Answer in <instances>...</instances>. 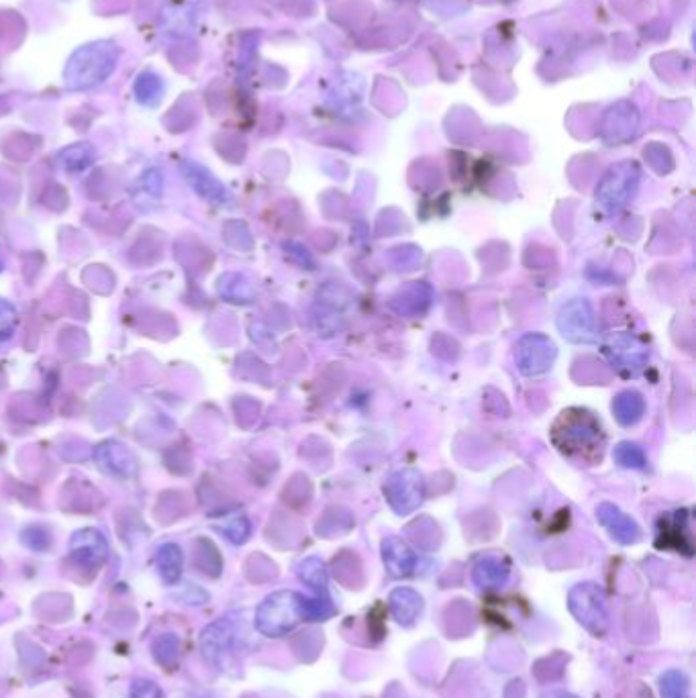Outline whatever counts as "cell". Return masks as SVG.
<instances>
[{
    "instance_id": "cell-1",
    "label": "cell",
    "mask_w": 696,
    "mask_h": 698,
    "mask_svg": "<svg viewBox=\"0 0 696 698\" xmlns=\"http://www.w3.org/2000/svg\"><path fill=\"white\" fill-rule=\"evenodd\" d=\"M121 58L115 41H90L68 58L64 68V84L70 90H90L113 76Z\"/></svg>"
},
{
    "instance_id": "cell-2",
    "label": "cell",
    "mask_w": 696,
    "mask_h": 698,
    "mask_svg": "<svg viewBox=\"0 0 696 698\" xmlns=\"http://www.w3.org/2000/svg\"><path fill=\"white\" fill-rule=\"evenodd\" d=\"M301 598L292 590H278L266 596L256 611V629L266 637L288 635L303 621Z\"/></svg>"
},
{
    "instance_id": "cell-3",
    "label": "cell",
    "mask_w": 696,
    "mask_h": 698,
    "mask_svg": "<svg viewBox=\"0 0 696 698\" xmlns=\"http://www.w3.org/2000/svg\"><path fill=\"white\" fill-rule=\"evenodd\" d=\"M568 609L574 619L594 637L609 631V605L603 588L594 582L576 584L568 592Z\"/></svg>"
},
{
    "instance_id": "cell-4",
    "label": "cell",
    "mask_w": 696,
    "mask_h": 698,
    "mask_svg": "<svg viewBox=\"0 0 696 698\" xmlns=\"http://www.w3.org/2000/svg\"><path fill=\"white\" fill-rule=\"evenodd\" d=\"M639 166L635 162H619L615 164L603 178L599 190H596V201L607 211H619L629 203V198L635 194L639 184Z\"/></svg>"
},
{
    "instance_id": "cell-5",
    "label": "cell",
    "mask_w": 696,
    "mask_h": 698,
    "mask_svg": "<svg viewBox=\"0 0 696 698\" xmlns=\"http://www.w3.org/2000/svg\"><path fill=\"white\" fill-rule=\"evenodd\" d=\"M207 0H162L160 25L164 33L186 39L192 37L203 19Z\"/></svg>"
},
{
    "instance_id": "cell-6",
    "label": "cell",
    "mask_w": 696,
    "mask_h": 698,
    "mask_svg": "<svg viewBox=\"0 0 696 698\" xmlns=\"http://www.w3.org/2000/svg\"><path fill=\"white\" fill-rule=\"evenodd\" d=\"M109 558V541L98 529H80L70 539V562L84 572L94 574Z\"/></svg>"
},
{
    "instance_id": "cell-7",
    "label": "cell",
    "mask_w": 696,
    "mask_h": 698,
    "mask_svg": "<svg viewBox=\"0 0 696 698\" xmlns=\"http://www.w3.org/2000/svg\"><path fill=\"white\" fill-rule=\"evenodd\" d=\"M390 507L399 515H409L423 503L425 484L423 476L415 470L396 472L384 486Z\"/></svg>"
},
{
    "instance_id": "cell-8",
    "label": "cell",
    "mask_w": 696,
    "mask_h": 698,
    "mask_svg": "<svg viewBox=\"0 0 696 698\" xmlns=\"http://www.w3.org/2000/svg\"><path fill=\"white\" fill-rule=\"evenodd\" d=\"M515 358L525 376H539L552 368L556 360V345L545 335L531 333L517 343Z\"/></svg>"
},
{
    "instance_id": "cell-9",
    "label": "cell",
    "mask_w": 696,
    "mask_h": 698,
    "mask_svg": "<svg viewBox=\"0 0 696 698\" xmlns=\"http://www.w3.org/2000/svg\"><path fill=\"white\" fill-rule=\"evenodd\" d=\"M564 431L556 429L554 437L564 435V439H556L560 450L566 454H576L582 450H590L596 445L601 435V425L596 423L588 413H578L572 417V413H564Z\"/></svg>"
},
{
    "instance_id": "cell-10",
    "label": "cell",
    "mask_w": 696,
    "mask_h": 698,
    "mask_svg": "<svg viewBox=\"0 0 696 698\" xmlns=\"http://www.w3.org/2000/svg\"><path fill=\"white\" fill-rule=\"evenodd\" d=\"M558 327L562 335L574 343H590L596 337V323H594V311L588 301L576 298L568 305L562 307L558 315Z\"/></svg>"
},
{
    "instance_id": "cell-11",
    "label": "cell",
    "mask_w": 696,
    "mask_h": 698,
    "mask_svg": "<svg viewBox=\"0 0 696 698\" xmlns=\"http://www.w3.org/2000/svg\"><path fill=\"white\" fill-rule=\"evenodd\" d=\"M235 645V625L229 619H219L207 625L201 633V652L213 666H221Z\"/></svg>"
},
{
    "instance_id": "cell-12",
    "label": "cell",
    "mask_w": 696,
    "mask_h": 698,
    "mask_svg": "<svg viewBox=\"0 0 696 698\" xmlns=\"http://www.w3.org/2000/svg\"><path fill=\"white\" fill-rule=\"evenodd\" d=\"M639 127V111L633 103L621 101L613 105L603 121V137L609 143H623L633 139Z\"/></svg>"
},
{
    "instance_id": "cell-13",
    "label": "cell",
    "mask_w": 696,
    "mask_h": 698,
    "mask_svg": "<svg viewBox=\"0 0 696 698\" xmlns=\"http://www.w3.org/2000/svg\"><path fill=\"white\" fill-rule=\"evenodd\" d=\"M382 562L392 578H409L417 568V556L401 537L382 541Z\"/></svg>"
},
{
    "instance_id": "cell-14",
    "label": "cell",
    "mask_w": 696,
    "mask_h": 698,
    "mask_svg": "<svg viewBox=\"0 0 696 698\" xmlns=\"http://www.w3.org/2000/svg\"><path fill=\"white\" fill-rule=\"evenodd\" d=\"M596 517H599V523L609 531V535L621 545H633L641 539L639 525L615 505L603 503L596 509Z\"/></svg>"
},
{
    "instance_id": "cell-15",
    "label": "cell",
    "mask_w": 696,
    "mask_h": 698,
    "mask_svg": "<svg viewBox=\"0 0 696 698\" xmlns=\"http://www.w3.org/2000/svg\"><path fill=\"white\" fill-rule=\"evenodd\" d=\"M388 607L396 623H401L403 627H411L423 613V596L407 586L394 588L388 596Z\"/></svg>"
},
{
    "instance_id": "cell-16",
    "label": "cell",
    "mask_w": 696,
    "mask_h": 698,
    "mask_svg": "<svg viewBox=\"0 0 696 698\" xmlns=\"http://www.w3.org/2000/svg\"><path fill=\"white\" fill-rule=\"evenodd\" d=\"M180 168H182L184 178L188 180V184L194 188V192H198L203 198H207V201H211L213 205L215 203L221 205L229 198L225 186L207 168L198 166L194 162H184Z\"/></svg>"
},
{
    "instance_id": "cell-17",
    "label": "cell",
    "mask_w": 696,
    "mask_h": 698,
    "mask_svg": "<svg viewBox=\"0 0 696 698\" xmlns=\"http://www.w3.org/2000/svg\"><path fill=\"white\" fill-rule=\"evenodd\" d=\"M511 566L505 558L484 556L472 568V580L482 590H499L509 582Z\"/></svg>"
},
{
    "instance_id": "cell-18",
    "label": "cell",
    "mask_w": 696,
    "mask_h": 698,
    "mask_svg": "<svg viewBox=\"0 0 696 698\" xmlns=\"http://www.w3.org/2000/svg\"><path fill=\"white\" fill-rule=\"evenodd\" d=\"M96 462L109 474L129 478L135 474V458L121 443H103L96 450Z\"/></svg>"
},
{
    "instance_id": "cell-19",
    "label": "cell",
    "mask_w": 696,
    "mask_h": 698,
    "mask_svg": "<svg viewBox=\"0 0 696 698\" xmlns=\"http://www.w3.org/2000/svg\"><path fill=\"white\" fill-rule=\"evenodd\" d=\"M166 94L164 78L154 70H143L133 82L135 101L143 107H158Z\"/></svg>"
},
{
    "instance_id": "cell-20",
    "label": "cell",
    "mask_w": 696,
    "mask_h": 698,
    "mask_svg": "<svg viewBox=\"0 0 696 698\" xmlns=\"http://www.w3.org/2000/svg\"><path fill=\"white\" fill-rule=\"evenodd\" d=\"M156 568L166 584H176L182 578L184 570V556L176 543H164L156 552Z\"/></svg>"
},
{
    "instance_id": "cell-21",
    "label": "cell",
    "mask_w": 696,
    "mask_h": 698,
    "mask_svg": "<svg viewBox=\"0 0 696 698\" xmlns=\"http://www.w3.org/2000/svg\"><path fill=\"white\" fill-rule=\"evenodd\" d=\"M33 611L43 621L60 623L72 615V598L66 594H45L35 603Z\"/></svg>"
},
{
    "instance_id": "cell-22",
    "label": "cell",
    "mask_w": 696,
    "mask_h": 698,
    "mask_svg": "<svg viewBox=\"0 0 696 698\" xmlns=\"http://www.w3.org/2000/svg\"><path fill=\"white\" fill-rule=\"evenodd\" d=\"M180 652H182V643H180V637L174 633H164L156 637L152 643V656L164 668L178 666Z\"/></svg>"
},
{
    "instance_id": "cell-23",
    "label": "cell",
    "mask_w": 696,
    "mask_h": 698,
    "mask_svg": "<svg viewBox=\"0 0 696 698\" xmlns=\"http://www.w3.org/2000/svg\"><path fill=\"white\" fill-rule=\"evenodd\" d=\"M613 411L621 425H635L643 415V398L637 392H623L615 398Z\"/></svg>"
},
{
    "instance_id": "cell-24",
    "label": "cell",
    "mask_w": 696,
    "mask_h": 698,
    "mask_svg": "<svg viewBox=\"0 0 696 698\" xmlns=\"http://www.w3.org/2000/svg\"><path fill=\"white\" fill-rule=\"evenodd\" d=\"M194 566L201 570L203 574L211 576V578H217L221 574V556L217 552V547L207 541V539H201L196 543V552H194Z\"/></svg>"
},
{
    "instance_id": "cell-25",
    "label": "cell",
    "mask_w": 696,
    "mask_h": 698,
    "mask_svg": "<svg viewBox=\"0 0 696 698\" xmlns=\"http://www.w3.org/2000/svg\"><path fill=\"white\" fill-rule=\"evenodd\" d=\"M296 572L301 576V580L307 586H311L317 594H327V584H329L327 568L319 558H307L305 562L298 564Z\"/></svg>"
},
{
    "instance_id": "cell-26",
    "label": "cell",
    "mask_w": 696,
    "mask_h": 698,
    "mask_svg": "<svg viewBox=\"0 0 696 698\" xmlns=\"http://www.w3.org/2000/svg\"><path fill=\"white\" fill-rule=\"evenodd\" d=\"M60 162L68 172H82L94 162V149L88 143H76L60 154Z\"/></svg>"
},
{
    "instance_id": "cell-27",
    "label": "cell",
    "mask_w": 696,
    "mask_h": 698,
    "mask_svg": "<svg viewBox=\"0 0 696 698\" xmlns=\"http://www.w3.org/2000/svg\"><path fill=\"white\" fill-rule=\"evenodd\" d=\"M662 698H690V680L680 670H666L660 676Z\"/></svg>"
},
{
    "instance_id": "cell-28",
    "label": "cell",
    "mask_w": 696,
    "mask_h": 698,
    "mask_svg": "<svg viewBox=\"0 0 696 698\" xmlns=\"http://www.w3.org/2000/svg\"><path fill=\"white\" fill-rule=\"evenodd\" d=\"M301 613L305 621H327L335 615V607L327 594H317L315 598H301Z\"/></svg>"
},
{
    "instance_id": "cell-29",
    "label": "cell",
    "mask_w": 696,
    "mask_h": 698,
    "mask_svg": "<svg viewBox=\"0 0 696 698\" xmlns=\"http://www.w3.org/2000/svg\"><path fill=\"white\" fill-rule=\"evenodd\" d=\"M219 531L235 545H241L245 543L247 539H250V533H252V525L250 521H247V517L243 515H235L223 523H219Z\"/></svg>"
},
{
    "instance_id": "cell-30",
    "label": "cell",
    "mask_w": 696,
    "mask_h": 698,
    "mask_svg": "<svg viewBox=\"0 0 696 698\" xmlns=\"http://www.w3.org/2000/svg\"><path fill=\"white\" fill-rule=\"evenodd\" d=\"M139 192H143L145 201H158V198L162 196V174L156 168L145 170L141 174V178L135 182V194H139Z\"/></svg>"
},
{
    "instance_id": "cell-31",
    "label": "cell",
    "mask_w": 696,
    "mask_h": 698,
    "mask_svg": "<svg viewBox=\"0 0 696 698\" xmlns=\"http://www.w3.org/2000/svg\"><path fill=\"white\" fill-rule=\"evenodd\" d=\"M615 460L623 466V468H635V470H643L645 468V454L639 450L637 445L633 443H621L617 445L615 450Z\"/></svg>"
},
{
    "instance_id": "cell-32",
    "label": "cell",
    "mask_w": 696,
    "mask_h": 698,
    "mask_svg": "<svg viewBox=\"0 0 696 698\" xmlns=\"http://www.w3.org/2000/svg\"><path fill=\"white\" fill-rule=\"evenodd\" d=\"M17 325H19L17 309L9 301H3V298H0V341L11 339L17 331Z\"/></svg>"
},
{
    "instance_id": "cell-33",
    "label": "cell",
    "mask_w": 696,
    "mask_h": 698,
    "mask_svg": "<svg viewBox=\"0 0 696 698\" xmlns=\"http://www.w3.org/2000/svg\"><path fill=\"white\" fill-rule=\"evenodd\" d=\"M21 541L29 547V550L45 552L49 550V545H52V535H49V531L43 527H27L21 533Z\"/></svg>"
},
{
    "instance_id": "cell-34",
    "label": "cell",
    "mask_w": 696,
    "mask_h": 698,
    "mask_svg": "<svg viewBox=\"0 0 696 698\" xmlns=\"http://www.w3.org/2000/svg\"><path fill=\"white\" fill-rule=\"evenodd\" d=\"M129 698H166L162 688L152 680H137L131 686Z\"/></svg>"
},
{
    "instance_id": "cell-35",
    "label": "cell",
    "mask_w": 696,
    "mask_h": 698,
    "mask_svg": "<svg viewBox=\"0 0 696 698\" xmlns=\"http://www.w3.org/2000/svg\"><path fill=\"white\" fill-rule=\"evenodd\" d=\"M541 698H580L568 690H550V692H545Z\"/></svg>"
},
{
    "instance_id": "cell-36",
    "label": "cell",
    "mask_w": 696,
    "mask_h": 698,
    "mask_svg": "<svg viewBox=\"0 0 696 698\" xmlns=\"http://www.w3.org/2000/svg\"><path fill=\"white\" fill-rule=\"evenodd\" d=\"M5 268V260H3V252H0V272H3Z\"/></svg>"
}]
</instances>
